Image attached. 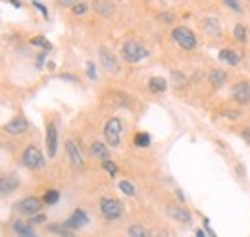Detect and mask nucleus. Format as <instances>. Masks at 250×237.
<instances>
[{"label":"nucleus","instance_id":"nucleus-1","mask_svg":"<svg viewBox=\"0 0 250 237\" xmlns=\"http://www.w3.org/2000/svg\"><path fill=\"white\" fill-rule=\"evenodd\" d=\"M121 56H123L125 62L137 64V62H141V60H145V58L148 56V50H147L141 43H137V41H127V43L121 47Z\"/></svg>","mask_w":250,"mask_h":237},{"label":"nucleus","instance_id":"nucleus-2","mask_svg":"<svg viewBox=\"0 0 250 237\" xmlns=\"http://www.w3.org/2000/svg\"><path fill=\"white\" fill-rule=\"evenodd\" d=\"M171 39L183 48V50H194L198 41H196V35L189 29V27H175L171 31Z\"/></svg>","mask_w":250,"mask_h":237},{"label":"nucleus","instance_id":"nucleus-3","mask_svg":"<svg viewBox=\"0 0 250 237\" xmlns=\"http://www.w3.org/2000/svg\"><path fill=\"white\" fill-rule=\"evenodd\" d=\"M121 133H123V122L119 118H110L104 126V137L110 147H119L121 143Z\"/></svg>","mask_w":250,"mask_h":237},{"label":"nucleus","instance_id":"nucleus-4","mask_svg":"<svg viewBox=\"0 0 250 237\" xmlns=\"http://www.w3.org/2000/svg\"><path fill=\"white\" fill-rule=\"evenodd\" d=\"M100 212L106 220H118L123 216V205L121 201L118 199H110V197H104L100 201Z\"/></svg>","mask_w":250,"mask_h":237},{"label":"nucleus","instance_id":"nucleus-5","mask_svg":"<svg viewBox=\"0 0 250 237\" xmlns=\"http://www.w3.org/2000/svg\"><path fill=\"white\" fill-rule=\"evenodd\" d=\"M21 164L29 170H41L44 168V157L35 145H29L21 155Z\"/></svg>","mask_w":250,"mask_h":237},{"label":"nucleus","instance_id":"nucleus-6","mask_svg":"<svg viewBox=\"0 0 250 237\" xmlns=\"http://www.w3.org/2000/svg\"><path fill=\"white\" fill-rule=\"evenodd\" d=\"M41 206H43V199H39V197H27V199H23L17 205V210L21 214H25V216H33V214H37L41 210Z\"/></svg>","mask_w":250,"mask_h":237},{"label":"nucleus","instance_id":"nucleus-7","mask_svg":"<svg viewBox=\"0 0 250 237\" xmlns=\"http://www.w3.org/2000/svg\"><path fill=\"white\" fill-rule=\"evenodd\" d=\"M56 153H58V129H56V126L50 122V124L46 126V155L50 158H54Z\"/></svg>","mask_w":250,"mask_h":237},{"label":"nucleus","instance_id":"nucleus-8","mask_svg":"<svg viewBox=\"0 0 250 237\" xmlns=\"http://www.w3.org/2000/svg\"><path fill=\"white\" fill-rule=\"evenodd\" d=\"M66 153H68V157H70V162L74 164V168H77V170H81L85 166V160H83V155H81V151H79V147L75 145V141H68L66 143Z\"/></svg>","mask_w":250,"mask_h":237},{"label":"nucleus","instance_id":"nucleus-9","mask_svg":"<svg viewBox=\"0 0 250 237\" xmlns=\"http://www.w3.org/2000/svg\"><path fill=\"white\" fill-rule=\"evenodd\" d=\"M233 98L239 104H247L250 102V81H239L233 87Z\"/></svg>","mask_w":250,"mask_h":237},{"label":"nucleus","instance_id":"nucleus-10","mask_svg":"<svg viewBox=\"0 0 250 237\" xmlns=\"http://www.w3.org/2000/svg\"><path fill=\"white\" fill-rule=\"evenodd\" d=\"M66 224H68L70 230H81L88 224V216H87L83 208H77V210H74V214L70 216V220Z\"/></svg>","mask_w":250,"mask_h":237},{"label":"nucleus","instance_id":"nucleus-11","mask_svg":"<svg viewBox=\"0 0 250 237\" xmlns=\"http://www.w3.org/2000/svg\"><path fill=\"white\" fill-rule=\"evenodd\" d=\"M100 62H102V66H104V70H106V72L116 74V72L119 70L116 56H114V54H112V52H110L106 47H102V48H100Z\"/></svg>","mask_w":250,"mask_h":237},{"label":"nucleus","instance_id":"nucleus-12","mask_svg":"<svg viewBox=\"0 0 250 237\" xmlns=\"http://www.w3.org/2000/svg\"><path fill=\"white\" fill-rule=\"evenodd\" d=\"M29 129V122L25 120V118H14V120H10L8 124H6V131L10 133V135H21V133H25Z\"/></svg>","mask_w":250,"mask_h":237},{"label":"nucleus","instance_id":"nucleus-13","mask_svg":"<svg viewBox=\"0 0 250 237\" xmlns=\"http://www.w3.org/2000/svg\"><path fill=\"white\" fill-rule=\"evenodd\" d=\"M166 210H167V214H169L173 220H177V222H183V224L191 222V218H192L189 210H185V208H181V206H175V205H169Z\"/></svg>","mask_w":250,"mask_h":237},{"label":"nucleus","instance_id":"nucleus-14","mask_svg":"<svg viewBox=\"0 0 250 237\" xmlns=\"http://www.w3.org/2000/svg\"><path fill=\"white\" fill-rule=\"evenodd\" d=\"M202 27H204V31L208 35H214V37H220L221 35V25H220V21L216 17H206L202 21Z\"/></svg>","mask_w":250,"mask_h":237},{"label":"nucleus","instance_id":"nucleus-15","mask_svg":"<svg viewBox=\"0 0 250 237\" xmlns=\"http://www.w3.org/2000/svg\"><path fill=\"white\" fill-rule=\"evenodd\" d=\"M90 155L94 158H100V160H108L110 158V151H108V147L104 143L96 141V143L90 145Z\"/></svg>","mask_w":250,"mask_h":237},{"label":"nucleus","instance_id":"nucleus-16","mask_svg":"<svg viewBox=\"0 0 250 237\" xmlns=\"http://www.w3.org/2000/svg\"><path fill=\"white\" fill-rule=\"evenodd\" d=\"M12 228H14V232H15L19 237H37V234L33 232V228H31V226H27V224H25V222H21V220H15Z\"/></svg>","mask_w":250,"mask_h":237},{"label":"nucleus","instance_id":"nucleus-17","mask_svg":"<svg viewBox=\"0 0 250 237\" xmlns=\"http://www.w3.org/2000/svg\"><path fill=\"white\" fill-rule=\"evenodd\" d=\"M148 89H150V93H154V95H160V93H166L167 89V81L164 78H150L148 81Z\"/></svg>","mask_w":250,"mask_h":237},{"label":"nucleus","instance_id":"nucleus-18","mask_svg":"<svg viewBox=\"0 0 250 237\" xmlns=\"http://www.w3.org/2000/svg\"><path fill=\"white\" fill-rule=\"evenodd\" d=\"M220 60L221 62H227L229 66H237L239 64V54L233 52V50H229V48H223V50H220Z\"/></svg>","mask_w":250,"mask_h":237},{"label":"nucleus","instance_id":"nucleus-19","mask_svg":"<svg viewBox=\"0 0 250 237\" xmlns=\"http://www.w3.org/2000/svg\"><path fill=\"white\" fill-rule=\"evenodd\" d=\"M94 8H96V12H98L100 16H106V17L114 12V6H112L108 0H96V2H94Z\"/></svg>","mask_w":250,"mask_h":237},{"label":"nucleus","instance_id":"nucleus-20","mask_svg":"<svg viewBox=\"0 0 250 237\" xmlns=\"http://www.w3.org/2000/svg\"><path fill=\"white\" fill-rule=\"evenodd\" d=\"M225 72H221V70H212L210 72V83L216 87V89H220L223 83H225Z\"/></svg>","mask_w":250,"mask_h":237},{"label":"nucleus","instance_id":"nucleus-21","mask_svg":"<svg viewBox=\"0 0 250 237\" xmlns=\"http://www.w3.org/2000/svg\"><path fill=\"white\" fill-rule=\"evenodd\" d=\"M127 234H129V237H152L150 236V232H148L145 226H141V224H133V226H129Z\"/></svg>","mask_w":250,"mask_h":237},{"label":"nucleus","instance_id":"nucleus-22","mask_svg":"<svg viewBox=\"0 0 250 237\" xmlns=\"http://www.w3.org/2000/svg\"><path fill=\"white\" fill-rule=\"evenodd\" d=\"M50 232H54V234H58V236L62 237H74V230H70L68 228V224H52L50 226Z\"/></svg>","mask_w":250,"mask_h":237},{"label":"nucleus","instance_id":"nucleus-23","mask_svg":"<svg viewBox=\"0 0 250 237\" xmlns=\"http://www.w3.org/2000/svg\"><path fill=\"white\" fill-rule=\"evenodd\" d=\"M112 102H114V106H129L131 104V100L121 91H114L112 93Z\"/></svg>","mask_w":250,"mask_h":237},{"label":"nucleus","instance_id":"nucleus-24","mask_svg":"<svg viewBox=\"0 0 250 237\" xmlns=\"http://www.w3.org/2000/svg\"><path fill=\"white\" fill-rule=\"evenodd\" d=\"M58 201H60V191H56V189H48L44 193V197H43L44 205H56Z\"/></svg>","mask_w":250,"mask_h":237},{"label":"nucleus","instance_id":"nucleus-25","mask_svg":"<svg viewBox=\"0 0 250 237\" xmlns=\"http://www.w3.org/2000/svg\"><path fill=\"white\" fill-rule=\"evenodd\" d=\"M31 45H33V47H39V48H43V50H50V48H52V43H50L48 39H44V37H33V39H31Z\"/></svg>","mask_w":250,"mask_h":237},{"label":"nucleus","instance_id":"nucleus-26","mask_svg":"<svg viewBox=\"0 0 250 237\" xmlns=\"http://www.w3.org/2000/svg\"><path fill=\"white\" fill-rule=\"evenodd\" d=\"M118 187H119L127 197H133V195H135V185H133L131 181H127V179H121V181L118 183Z\"/></svg>","mask_w":250,"mask_h":237},{"label":"nucleus","instance_id":"nucleus-27","mask_svg":"<svg viewBox=\"0 0 250 237\" xmlns=\"http://www.w3.org/2000/svg\"><path fill=\"white\" fill-rule=\"evenodd\" d=\"M133 141H135V145H137V147H148V145H150V135L141 131V133H137V135H135V139H133Z\"/></svg>","mask_w":250,"mask_h":237},{"label":"nucleus","instance_id":"nucleus-28","mask_svg":"<svg viewBox=\"0 0 250 237\" xmlns=\"http://www.w3.org/2000/svg\"><path fill=\"white\" fill-rule=\"evenodd\" d=\"M233 37L239 41V43H245L247 41V27L245 25H235V31H233Z\"/></svg>","mask_w":250,"mask_h":237},{"label":"nucleus","instance_id":"nucleus-29","mask_svg":"<svg viewBox=\"0 0 250 237\" xmlns=\"http://www.w3.org/2000/svg\"><path fill=\"white\" fill-rule=\"evenodd\" d=\"M72 12H74V16H79V17H81V16H85V14L88 12V4L81 0V2H77L75 6H72Z\"/></svg>","mask_w":250,"mask_h":237},{"label":"nucleus","instance_id":"nucleus-30","mask_svg":"<svg viewBox=\"0 0 250 237\" xmlns=\"http://www.w3.org/2000/svg\"><path fill=\"white\" fill-rule=\"evenodd\" d=\"M102 170H106V174H108V175H112V177L118 174V166H116L110 158H108V160H102Z\"/></svg>","mask_w":250,"mask_h":237},{"label":"nucleus","instance_id":"nucleus-31","mask_svg":"<svg viewBox=\"0 0 250 237\" xmlns=\"http://www.w3.org/2000/svg\"><path fill=\"white\" fill-rule=\"evenodd\" d=\"M33 6L43 14V17H44V19H48V10H46V6H44V4H41L39 0H33Z\"/></svg>","mask_w":250,"mask_h":237},{"label":"nucleus","instance_id":"nucleus-32","mask_svg":"<svg viewBox=\"0 0 250 237\" xmlns=\"http://www.w3.org/2000/svg\"><path fill=\"white\" fill-rule=\"evenodd\" d=\"M87 76L92 79V81L98 79V76H96V68H94V62H88V64H87Z\"/></svg>","mask_w":250,"mask_h":237},{"label":"nucleus","instance_id":"nucleus-33","mask_svg":"<svg viewBox=\"0 0 250 237\" xmlns=\"http://www.w3.org/2000/svg\"><path fill=\"white\" fill-rule=\"evenodd\" d=\"M223 2H225V6L231 8L233 12H241V10H243L241 4H239V0H223Z\"/></svg>","mask_w":250,"mask_h":237},{"label":"nucleus","instance_id":"nucleus-34","mask_svg":"<svg viewBox=\"0 0 250 237\" xmlns=\"http://www.w3.org/2000/svg\"><path fill=\"white\" fill-rule=\"evenodd\" d=\"M43 222H46V216L44 214H33V218H31V224H43Z\"/></svg>","mask_w":250,"mask_h":237},{"label":"nucleus","instance_id":"nucleus-35","mask_svg":"<svg viewBox=\"0 0 250 237\" xmlns=\"http://www.w3.org/2000/svg\"><path fill=\"white\" fill-rule=\"evenodd\" d=\"M77 2H81V0H58V4H60L62 8H72V6H75Z\"/></svg>","mask_w":250,"mask_h":237},{"label":"nucleus","instance_id":"nucleus-36","mask_svg":"<svg viewBox=\"0 0 250 237\" xmlns=\"http://www.w3.org/2000/svg\"><path fill=\"white\" fill-rule=\"evenodd\" d=\"M160 19L169 23V21H173V16H171V14H160Z\"/></svg>","mask_w":250,"mask_h":237},{"label":"nucleus","instance_id":"nucleus-37","mask_svg":"<svg viewBox=\"0 0 250 237\" xmlns=\"http://www.w3.org/2000/svg\"><path fill=\"white\" fill-rule=\"evenodd\" d=\"M44 58H46V54L43 52V54L39 56V62H37V68H43V64H44Z\"/></svg>","mask_w":250,"mask_h":237},{"label":"nucleus","instance_id":"nucleus-38","mask_svg":"<svg viewBox=\"0 0 250 237\" xmlns=\"http://www.w3.org/2000/svg\"><path fill=\"white\" fill-rule=\"evenodd\" d=\"M6 191H4V177L0 175V195H4Z\"/></svg>","mask_w":250,"mask_h":237},{"label":"nucleus","instance_id":"nucleus-39","mask_svg":"<svg viewBox=\"0 0 250 237\" xmlns=\"http://www.w3.org/2000/svg\"><path fill=\"white\" fill-rule=\"evenodd\" d=\"M10 4L15 6V8H21V2H19V0H10Z\"/></svg>","mask_w":250,"mask_h":237},{"label":"nucleus","instance_id":"nucleus-40","mask_svg":"<svg viewBox=\"0 0 250 237\" xmlns=\"http://www.w3.org/2000/svg\"><path fill=\"white\" fill-rule=\"evenodd\" d=\"M175 193H177V197H179V201H181V203H183V201H185V197H183V193H181V191H179V189H177V191H175Z\"/></svg>","mask_w":250,"mask_h":237},{"label":"nucleus","instance_id":"nucleus-41","mask_svg":"<svg viewBox=\"0 0 250 237\" xmlns=\"http://www.w3.org/2000/svg\"><path fill=\"white\" fill-rule=\"evenodd\" d=\"M243 137H249L247 141H250V129H245V131H243Z\"/></svg>","mask_w":250,"mask_h":237},{"label":"nucleus","instance_id":"nucleus-42","mask_svg":"<svg viewBox=\"0 0 250 237\" xmlns=\"http://www.w3.org/2000/svg\"><path fill=\"white\" fill-rule=\"evenodd\" d=\"M158 237H169V236H167L166 232H160V234H158Z\"/></svg>","mask_w":250,"mask_h":237},{"label":"nucleus","instance_id":"nucleus-43","mask_svg":"<svg viewBox=\"0 0 250 237\" xmlns=\"http://www.w3.org/2000/svg\"><path fill=\"white\" fill-rule=\"evenodd\" d=\"M196 237H204V232H200V230H198V232H196Z\"/></svg>","mask_w":250,"mask_h":237}]
</instances>
